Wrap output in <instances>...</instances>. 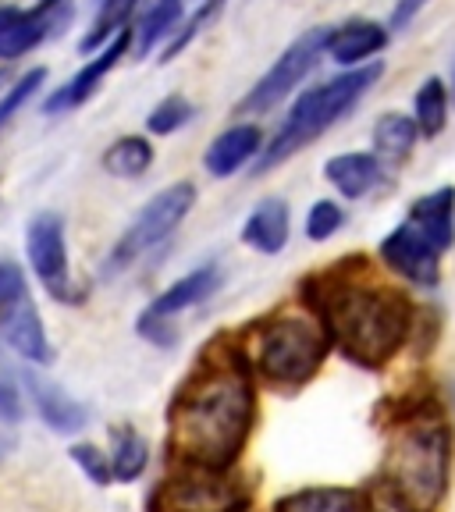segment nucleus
I'll list each match as a JSON object with an SVG mask.
<instances>
[{
	"instance_id": "nucleus-1",
	"label": "nucleus",
	"mask_w": 455,
	"mask_h": 512,
	"mask_svg": "<svg viewBox=\"0 0 455 512\" xmlns=\"http://www.w3.org/2000/svg\"><path fill=\"white\" fill-rule=\"evenodd\" d=\"M171 452L189 466L224 470L246 445L253 424V384L246 360L228 345H210L171 402Z\"/></svg>"
},
{
	"instance_id": "nucleus-2",
	"label": "nucleus",
	"mask_w": 455,
	"mask_h": 512,
	"mask_svg": "<svg viewBox=\"0 0 455 512\" xmlns=\"http://www.w3.org/2000/svg\"><path fill=\"white\" fill-rule=\"evenodd\" d=\"M328 338L363 370H381L406 345L413 310L406 296L381 285L360 260L328 271L306 288Z\"/></svg>"
},
{
	"instance_id": "nucleus-3",
	"label": "nucleus",
	"mask_w": 455,
	"mask_h": 512,
	"mask_svg": "<svg viewBox=\"0 0 455 512\" xmlns=\"http://www.w3.org/2000/svg\"><path fill=\"white\" fill-rule=\"evenodd\" d=\"M381 75H384L381 64H360V68H349V72L320 82V86L303 89L299 100L292 104V111H288L285 125L274 132L271 143H264V150L256 157V175L278 168L288 157H296L299 150L317 143L328 128H335L381 82Z\"/></svg>"
},
{
	"instance_id": "nucleus-4",
	"label": "nucleus",
	"mask_w": 455,
	"mask_h": 512,
	"mask_svg": "<svg viewBox=\"0 0 455 512\" xmlns=\"http://www.w3.org/2000/svg\"><path fill=\"white\" fill-rule=\"evenodd\" d=\"M448 431L441 416L416 413L395 427L384 459V484L413 512H434L445 495Z\"/></svg>"
},
{
	"instance_id": "nucleus-5",
	"label": "nucleus",
	"mask_w": 455,
	"mask_h": 512,
	"mask_svg": "<svg viewBox=\"0 0 455 512\" xmlns=\"http://www.w3.org/2000/svg\"><path fill=\"white\" fill-rule=\"evenodd\" d=\"M256 367L271 384H303L320 370L328 356V331L317 317L306 313H281L256 328Z\"/></svg>"
},
{
	"instance_id": "nucleus-6",
	"label": "nucleus",
	"mask_w": 455,
	"mask_h": 512,
	"mask_svg": "<svg viewBox=\"0 0 455 512\" xmlns=\"http://www.w3.org/2000/svg\"><path fill=\"white\" fill-rule=\"evenodd\" d=\"M192 203H196V185L192 182H175L168 189H160L150 203L136 214V221L128 224L125 235L114 242L111 256H107L104 274H121L132 264H139L150 249H157L160 242H168L171 232L189 217Z\"/></svg>"
},
{
	"instance_id": "nucleus-7",
	"label": "nucleus",
	"mask_w": 455,
	"mask_h": 512,
	"mask_svg": "<svg viewBox=\"0 0 455 512\" xmlns=\"http://www.w3.org/2000/svg\"><path fill=\"white\" fill-rule=\"evenodd\" d=\"M328 40H331V25H313L303 36H296V40L281 50L278 61L256 79V86L242 96L235 114H271L274 107L296 93L299 82L328 57Z\"/></svg>"
},
{
	"instance_id": "nucleus-8",
	"label": "nucleus",
	"mask_w": 455,
	"mask_h": 512,
	"mask_svg": "<svg viewBox=\"0 0 455 512\" xmlns=\"http://www.w3.org/2000/svg\"><path fill=\"white\" fill-rule=\"evenodd\" d=\"M242 502L246 491L239 488V480L210 466L185 463V473L160 484L153 495V512H239Z\"/></svg>"
},
{
	"instance_id": "nucleus-9",
	"label": "nucleus",
	"mask_w": 455,
	"mask_h": 512,
	"mask_svg": "<svg viewBox=\"0 0 455 512\" xmlns=\"http://www.w3.org/2000/svg\"><path fill=\"white\" fill-rule=\"evenodd\" d=\"M0 335L18 356L32 363H50V342L40 313L32 306L29 285L11 260H0Z\"/></svg>"
},
{
	"instance_id": "nucleus-10",
	"label": "nucleus",
	"mask_w": 455,
	"mask_h": 512,
	"mask_svg": "<svg viewBox=\"0 0 455 512\" xmlns=\"http://www.w3.org/2000/svg\"><path fill=\"white\" fill-rule=\"evenodd\" d=\"M72 0H36L32 8H11L0 4V61H15L36 50L40 43L61 36L72 22Z\"/></svg>"
},
{
	"instance_id": "nucleus-11",
	"label": "nucleus",
	"mask_w": 455,
	"mask_h": 512,
	"mask_svg": "<svg viewBox=\"0 0 455 512\" xmlns=\"http://www.w3.org/2000/svg\"><path fill=\"white\" fill-rule=\"evenodd\" d=\"M217 285H221V267L217 264H207L200 271L185 274L182 281H175L168 292H160L146 306L143 317H139V335L150 338L153 345H171L175 342V320L185 310H192V306H200L203 299L214 296Z\"/></svg>"
},
{
	"instance_id": "nucleus-12",
	"label": "nucleus",
	"mask_w": 455,
	"mask_h": 512,
	"mask_svg": "<svg viewBox=\"0 0 455 512\" xmlns=\"http://www.w3.org/2000/svg\"><path fill=\"white\" fill-rule=\"evenodd\" d=\"M25 249H29V264H32V271H36V278L43 281V288H47L57 303H72L75 281H72V271H68L64 221L54 210H40V214L29 221Z\"/></svg>"
},
{
	"instance_id": "nucleus-13",
	"label": "nucleus",
	"mask_w": 455,
	"mask_h": 512,
	"mask_svg": "<svg viewBox=\"0 0 455 512\" xmlns=\"http://www.w3.org/2000/svg\"><path fill=\"white\" fill-rule=\"evenodd\" d=\"M132 50V29H121L114 40H107L104 47L96 50L93 61H86L79 68V75H72V79L64 82V86H57L54 93L47 96V104H43V111L47 114H72L75 107H82L86 100H93V93L100 86H104V79L114 72L121 64V57Z\"/></svg>"
},
{
	"instance_id": "nucleus-14",
	"label": "nucleus",
	"mask_w": 455,
	"mask_h": 512,
	"mask_svg": "<svg viewBox=\"0 0 455 512\" xmlns=\"http://www.w3.org/2000/svg\"><path fill=\"white\" fill-rule=\"evenodd\" d=\"M381 260L392 267V271H399L406 281H413V285L434 288L441 278V249L434 246L431 239H424L409 221H402L399 228L381 242Z\"/></svg>"
},
{
	"instance_id": "nucleus-15",
	"label": "nucleus",
	"mask_w": 455,
	"mask_h": 512,
	"mask_svg": "<svg viewBox=\"0 0 455 512\" xmlns=\"http://www.w3.org/2000/svg\"><path fill=\"white\" fill-rule=\"evenodd\" d=\"M384 47H388V29L374 18H349L342 25H331L328 57L342 68H360Z\"/></svg>"
},
{
	"instance_id": "nucleus-16",
	"label": "nucleus",
	"mask_w": 455,
	"mask_h": 512,
	"mask_svg": "<svg viewBox=\"0 0 455 512\" xmlns=\"http://www.w3.org/2000/svg\"><path fill=\"white\" fill-rule=\"evenodd\" d=\"M260 150H264V132L253 121H242V125L224 128L221 136L207 146L203 168L214 178H232L239 168H246L249 160L260 157Z\"/></svg>"
},
{
	"instance_id": "nucleus-17",
	"label": "nucleus",
	"mask_w": 455,
	"mask_h": 512,
	"mask_svg": "<svg viewBox=\"0 0 455 512\" xmlns=\"http://www.w3.org/2000/svg\"><path fill=\"white\" fill-rule=\"evenodd\" d=\"M406 221L445 253L455 242V185H441V189L424 192L420 200H413Z\"/></svg>"
},
{
	"instance_id": "nucleus-18",
	"label": "nucleus",
	"mask_w": 455,
	"mask_h": 512,
	"mask_svg": "<svg viewBox=\"0 0 455 512\" xmlns=\"http://www.w3.org/2000/svg\"><path fill=\"white\" fill-rule=\"evenodd\" d=\"M324 178L345 200H363L384 182V164L374 153H338L324 164Z\"/></svg>"
},
{
	"instance_id": "nucleus-19",
	"label": "nucleus",
	"mask_w": 455,
	"mask_h": 512,
	"mask_svg": "<svg viewBox=\"0 0 455 512\" xmlns=\"http://www.w3.org/2000/svg\"><path fill=\"white\" fill-rule=\"evenodd\" d=\"M185 15V0H139L136 29H132V50L139 57H150L157 47L168 43Z\"/></svg>"
},
{
	"instance_id": "nucleus-20",
	"label": "nucleus",
	"mask_w": 455,
	"mask_h": 512,
	"mask_svg": "<svg viewBox=\"0 0 455 512\" xmlns=\"http://www.w3.org/2000/svg\"><path fill=\"white\" fill-rule=\"evenodd\" d=\"M288 228H292V217H288V203L278 200V196H271V200H264L260 207L253 210V214L246 217V224H242V242L246 246H253L256 253H281L288 242Z\"/></svg>"
},
{
	"instance_id": "nucleus-21",
	"label": "nucleus",
	"mask_w": 455,
	"mask_h": 512,
	"mask_svg": "<svg viewBox=\"0 0 455 512\" xmlns=\"http://www.w3.org/2000/svg\"><path fill=\"white\" fill-rule=\"evenodd\" d=\"M416 139H420V132H416L409 114L388 111L374 121V157L381 160L384 168H388V164H402V160L413 153Z\"/></svg>"
},
{
	"instance_id": "nucleus-22",
	"label": "nucleus",
	"mask_w": 455,
	"mask_h": 512,
	"mask_svg": "<svg viewBox=\"0 0 455 512\" xmlns=\"http://www.w3.org/2000/svg\"><path fill=\"white\" fill-rule=\"evenodd\" d=\"M29 392H32V399H36V406H40L43 420H47L54 431H79V427H86V406H79L75 399H68L57 384L40 381V377L32 374Z\"/></svg>"
},
{
	"instance_id": "nucleus-23",
	"label": "nucleus",
	"mask_w": 455,
	"mask_h": 512,
	"mask_svg": "<svg viewBox=\"0 0 455 512\" xmlns=\"http://www.w3.org/2000/svg\"><path fill=\"white\" fill-rule=\"evenodd\" d=\"M448 104H452V96H448V86L438 79V75H431V79L420 82V89H416L413 96V125L420 136L434 139L445 132L448 125Z\"/></svg>"
},
{
	"instance_id": "nucleus-24",
	"label": "nucleus",
	"mask_w": 455,
	"mask_h": 512,
	"mask_svg": "<svg viewBox=\"0 0 455 512\" xmlns=\"http://www.w3.org/2000/svg\"><path fill=\"white\" fill-rule=\"evenodd\" d=\"M139 0H96V15L89 22V32L82 36L79 50L82 54H96L107 40H114L128 25V18L136 15Z\"/></svg>"
},
{
	"instance_id": "nucleus-25",
	"label": "nucleus",
	"mask_w": 455,
	"mask_h": 512,
	"mask_svg": "<svg viewBox=\"0 0 455 512\" xmlns=\"http://www.w3.org/2000/svg\"><path fill=\"white\" fill-rule=\"evenodd\" d=\"M153 164V143L146 136H121L107 146L104 168L114 178H143Z\"/></svg>"
},
{
	"instance_id": "nucleus-26",
	"label": "nucleus",
	"mask_w": 455,
	"mask_h": 512,
	"mask_svg": "<svg viewBox=\"0 0 455 512\" xmlns=\"http://www.w3.org/2000/svg\"><path fill=\"white\" fill-rule=\"evenodd\" d=\"M111 438H114V456L107 459V463H111V477L136 480L139 473L146 470V456H150L143 434H139L136 427H114Z\"/></svg>"
},
{
	"instance_id": "nucleus-27",
	"label": "nucleus",
	"mask_w": 455,
	"mask_h": 512,
	"mask_svg": "<svg viewBox=\"0 0 455 512\" xmlns=\"http://www.w3.org/2000/svg\"><path fill=\"white\" fill-rule=\"evenodd\" d=\"M278 512H363L360 498L342 488H310L278 502Z\"/></svg>"
},
{
	"instance_id": "nucleus-28",
	"label": "nucleus",
	"mask_w": 455,
	"mask_h": 512,
	"mask_svg": "<svg viewBox=\"0 0 455 512\" xmlns=\"http://www.w3.org/2000/svg\"><path fill=\"white\" fill-rule=\"evenodd\" d=\"M43 82H47V68H29V72H25L22 79L4 93V100H0V136H4V128L18 118V111L29 104L32 96L40 93Z\"/></svg>"
},
{
	"instance_id": "nucleus-29",
	"label": "nucleus",
	"mask_w": 455,
	"mask_h": 512,
	"mask_svg": "<svg viewBox=\"0 0 455 512\" xmlns=\"http://www.w3.org/2000/svg\"><path fill=\"white\" fill-rule=\"evenodd\" d=\"M192 118V104L185 100V96H164L157 107L150 111V118H146V128H150L153 136H171V132H178V128H185Z\"/></svg>"
},
{
	"instance_id": "nucleus-30",
	"label": "nucleus",
	"mask_w": 455,
	"mask_h": 512,
	"mask_svg": "<svg viewBox=\"0 0 455 512\" xmlns=\"http://www.w3.org/2000/svg\"><path fill=\"white\" fill-rule=\"evenodd\" d=\"M342 224H345V210L338 207L335 200H320V203H313L310 214H306V235H310L313 242H324V239H331Z\"/></svg>"
},
{
	"instance_id": "nucleus-31",
	"label": "nucleus",
	"mask_w": 455,
	"mask_h": 512,
	"mask_svg": "<svg viewBox=\"0 0 455 512\" xmlns=\"http://www.w3.org/2000/svg\"><path fill=\"white\" fill-rule=\"evenodd\" d=\"M72 459L89 473V477L96 480V484H107V480H111V463H107V459L100 456L93 445H75L72 448Z\"/></svg>"
},
{
	"instance_id": "nucleus-32",
	"label": "nucleus",
	"mask_w": 455,
	"mask_h": 512,
	"mask_svg": "<svg viewBox=\"0 0 455 512\" xmlns=\"http://www.w3.org/2000/svg\"><path fill=\"white\" fill-rule=\"evenodd\" d=\"M370 512H413V509H409L384 480H377L374 491H370Z\"/></svg>"
},
{
	"instance_id": "nucleus-33",
	"label": "nucleus",
	"mask_w": 455,
	"mask_h": 512,
	"mask_svg": "<svg viewBox=\"0 0 455 512\" xmlns=\"http://www.w3.org/2000/svg\"><path fill=\"white\" fill-rule=\"evenodd\" d=\"M431 0H395V11H392V29H406L413 25V18L427 8Z\"/></svg>"
},
{
	"instance_id": "nucleus-34",
	"label": "nucleus",
	"mask_w": 455,
	"mask_h": 512,
	"mask_svg": "<svg viewBox=\"0 0 455 512\" xmlns=\"http://www.w3.org/2000/svg\"><path fill=\"white\" fill-rule=\"evenodd\" d=\"M4 452H8V438L0 434V459H4Z\"/></svg>"
},
{
	"instance_id": "nucleus-35",
	"label": "nucleus",
	"mask_w": 455,
	"mask_h": 512,
	"mask_svg": "<svg viewBox=\"0 0 455 512\" xmlns=\"http://www.w3.org/2000/svg\"><path fill=\"white\" fill-rule=\"evenodd\" d=\"M448 96H452V104H455V72H452V86H448Z\"/></svg>"
}]
</instances>
